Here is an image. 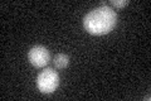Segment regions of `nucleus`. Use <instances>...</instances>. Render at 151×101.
Returning a JSON list of instances; mask_svg holds the SVG:
<instances>
[{
	"label": "nucleus",
	"mask_w": 151,
	"mask_h": 101,
	"mask_svg": "<svg viewBox=\"0 0 151 101\" xmlns=\"http://www.w3.org/2000/svg\"><path fill=\"white\" fill-rule=\"evenodd\" d=\"M117 23V14L111 7L105 3L101 7L91 10L83 19L84 29L94 36L110 33Z\"/></svg>",
	"instance_id": "1"
},
{
	"label": "nucleus",
	"mask_w": 151,
	"mask_h": 101,
	"mask_svg": "<svg viewBox=\"0 0 151 101\" xmlns=\"http://www.w3.org/2000/svg\"><path fill=\"white\" fill-rule=\"evenodd\" d=\"M59 85V75L53 68H45L37 77V87L43 94H52Z\"/></svg>",
	"instance_id": "2"
},
{
	"label": "nucleus",
	"mask_w": 151,
	"mask_h": 101,
	"mask_svg": "<svg viewBox=\"0 0 151 101\" xmlns=\"http://www.w3.org/2000/svg\"><path fill=\"white\" fill-rule=\"evenodd\" d=\"M28 60L34 67L42 68L49 63L50 53L44 46H34L30 48L29 53H28Z\"/></svg>",
	"instance_id": "3"
},
{
	"label": "nucleus",
	"mask_w": 151,
	"mask_h": 101,
	"mask_svg": "<svg viewBox=\"0 0 151 101\" xmlns=\"http://www.w3.org/2000/svg\"><path fill=\"white\" fill-rule=\"evenodd\" d=\"M54 66H55V68H58V70H62V68H65V67L68 66L69 63V57L67 54H64V53H59V54H57L54 57Z\"/></svg>",
	"instance_id": "4"
},
{
	"label": "nucleus",
	"mask_w": 151,
	"mask_h": 101,
	"mask_svg": "<svg viewBox=\"0 0 151 101\" xmlns=\"http://www.w3.org/2000/svg\"><path fill=\"white\" fill-rule=\"evenodd\" d=\"M129 3H130L129 0H112L111 5L116 7V8H122V7H126Z\"/></svg>",
	"instance_id": "5"
},
{
	"label": "nucleus",
	"mask_w": 151,
	"mask_h": 101,
	"mask_svg": "<svg viewBox=\"0 0 151 101\" xmlns=\"http://www.w3.org/2000/svg\"><path fill=\"white\" fill-rule=\"evenodd\" d=\"M150 99H151V96H150V95H147V96H145V100H147V101H149Z\"/></svg>",
	"instance_id": "6"
}]
</instances>
